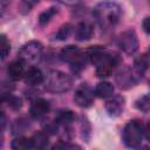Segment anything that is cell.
I'll list each match as a JSON object with an SVG mask.
<instances>
[{
    "instance_id": "cell-31",
    "label": "cell",
    "mask_w": 150,
    "mask_h": 150,
    "mask_svg": "<svg viewBox=\"0 0 150 150\" xmlns=\"http://www.w3.org/2000/svg\"><path fill=\"white\" fill-rule=\"evenodd\" d=\"M5 127H6V115H5V112L2 111V112H1V129H2V131H4Z\"/></svg>"
},
{
    "instance_id": "cell-23",
    "label": "cell",
    "mask_w": 150,
    "mask_h": 150,
    "mask_svg": "<svg viewBox=\"0 0 150 150\" xmlns=\"http://www.w3.org/2000/svg\"><path fill=\"white\" fill-rule=\"evenodd\" d=\"M136 108L141 111H144V112L150 111V94L139 97L136 101Z\"/></svg>"
},
{
    "instance_id": "cell-30",
    "label": "cell",
    "mask_w": 150,
    "mask_h": 150,
    "mask_svg": "<svg viewBox=\"0 0 150 150\" xmlns=\"http://www.w3.org/2000/svg\"><path fill=\"white\" fill-rule=\"evenodd\" d=\"M11 0H0V4H1V14H4V12L6 11L7 6L9 5Z\"/></svg>"
},
{
    "instance_id": "cell-26",
    "label": "cell",
    "mask_w": 150,
    "mask_h": 150,
    "mask_svg": "<svg viewBox=\"0 0 150 150\" xmlns=\"http://www.w3.org/2000/svg\"><path fill=\"white\" fill-rule=\"evenodd\" d=\"M75 148H80V146L76 145V144L64 142V141H60V143H57L53 146V149H75Z\"/></svg>"
},
{
    "instance_id": "cell-22",
    "label": "cell",
    "mask_w": 150,
    "mask_h": 150,
    "mask_svg": "<svg viewBox=\"0 0 150 150\" xmlns=\"http://www.w3.org/2000/svg\"><path fill=\"white\" fill-rule=\"evenodd\" d=\"M57 13V7H50L46 11H43L40 15H39V23L40 25H46L50 21V19Z\"/></svg>"
},
{
    "instance_id": "cell-28",
    "label": "cell",
    "mask_w": 150,
    "mask_h": 150,
    "mask_svg": "<svg viewBox=\"0 0 150 150\" xmlns=\"http://www.w3.org/2000/svg\"><path fill=\"white\" fill-rule=\"evenodd\" d=\"M142 28L146 34H150V16L145 18L142 22Z\"/></svg>"
},
{
    "instance_id": "cell-27",
    "label": "cell",
    "mask_w": 150,
    "mask_h": 150,
    "mask_svg": "<svg viewBox=\"0 0 150 150\" xmlns=\"http://www.w3.org/2000/svg\"><path fill=\"white\" fill-rule=\"evenodd\" d=\"M52 1H56L59 4L67 5V6H76L81 2V0H52Z\"/></svg>"
},
{
    "instance_id": "cell-10",
    "label": "cell",
    "mask_w": 150,
    "mask_h": 150,
    "mask_svg": "<svg viewBox=\"0 0 150 150\" xmlns=\"http://www.w3.org/2000/svg\"><path fill=\"white\" fill-rule=\"evenodd\" d=\"M124 105H125V100L122 95H112L107 100L104 108L109 116L118 117L120 115H122L124 110Z\"/></svg>"
},
{
    "instance_id": "cell-14",
    "label": "cell",
    "mask_w": 150,
    "mask_h": 150,
    "mask_svg": "<svg viewBox=\"0 0 150 150\" xmlns=\"http://www.w3.org/2000/svg\"><path fill=\"white\" fill-rule=\"evenodd\" d=\"M25 82L28 86H39L45 82V75L38 67H29L25 74Z\"/></svg>"
},
{
    "instance_id": "cell-6",
    "label": "cell",
    "mask_w": 150,
    "mask_h": 150,
    "mask_svg": "<svg viewBox=\"0 0 150 150\" xmlns=\"http://www.w3.org/2000/svg\"><path fill=\"white\" fill-rule=\"evenodd\" d=\"M43 47L39 41H28L18 52V57L25 63H35L42 56Z\"/></svg>"
},
{
    "instance_id": "cell-4",
    "label": "cell",
    "mask_w": 150,
    "mask_h": 150,
    "mask_svg": "<svg viewBox=\"0 0 150 150\" xmlns=\"http://www.w3.org/2000/svg\"><path fill=\"white\" fill-rule=\"evenodd\" d=\"M143 137H144V127L137 120L129 121L122 130V141L124 145L128 148H132V149L138 148L143 141Z\"/></svg>"
},
{
    "instance_id": "cell-11",
    "label": "cell",
    "mask_w": 150,
    "mask_h": 150,
    "mask_svg": "<svg viewBox=\"0 0 150 150\" xmlns=\"http://www.w3.org/2000/svg\"><path fill=\"white\" fill-rule=\"evenodd\" d=\"M50 111V103L45 98H35L30 104V116L35 120H41Z\"/></svg>"
},
{
    "instance_id": "cell-19",
    "label": "cell",
    "mask_w": 150,
    "mask_h": 150,
    "mask_svg": "<svg viewBox=\"0 0 150 150\" xmlns=\"http://www.w3.org/2000/svg\"><path fill=\"white\" fill-rule=\"evenodd\" d=\"M1 102L4 104H6L7 107H9L11 109L13 110H18L21 108L22 105V102H21V98L12 95V94H7V95H2L1 96Z\"/></svg>"
},
{
    "instance_id": "cell-5",
    "label": "cell",
    "mask_w": 150,
    "mask_h": 150,
    "mask_svg": "<svg viewBox=\"0 0 150 150\" xmlns=\"http://www.w3.org/2000/svg\"><path fill=\"white\" fill-rule=\"evenodd\" d=\"M87 57H88L87 53H84L82 49H80L79 47L73 46V45L66 46L60 52V59L63 62H67L68 64H70L75 70L84 68Z\"/></svg>"
},
{
    "instance_id": "cell-7",
    "label": "cell",
    "mask_w": 150,
    "mask_h": 150,
    "mask_svg": "<svg viewBox=\"0 0 150 150\" xmlns=\"http://www.w3.org/2000/svg\"><path fill=\"white\" fill-rule=\"evenodd\" d=\"M118 47L128 55H132L138 50L139 42L137 34L132 29L124 30L120 36H118Z\"/></svg>"
},
{
    "instance_id": "cell-29",
    "label": "cell",
    "mask_w": 150,
    "mask_h": 150,
    "mask_svg": "<svg viewBox=\"0 0 150 150\" xmlns=\"http://www.w3.org/2000/svg\"><path fill=\"white\" fill-rule=\"evenodd\" d=\"M144 137L150 143V121L144 125Z\"/></svg>"
},
{
    "instance_id": "cell-8",
    "label": "cell",
    "mask_w": 150,
    "mask_h": 150,
    "mask_svg": "<svg viewBox=\"0 0 150 150\" xmlns=\"http://www.w3.org/2000/svg\"><path fill=\"white\" fill-rule=\"evenodd\" d=\"M94 96H95L94 89H91L87 83H82L75 90L74 102L81 108H88L93 104Z\"/></svg>"
},
{
    "instance_id": "cell-24",
    "label": "cell",
    "mask_w": 150,
    "mask_h": 150,
    "mask_svg": "<svg viewBox=\"0 0 150 150\" xmlns=\"http://www.w3.org/2000/svg\"><path fill=\"white\" fill-rule=\"evenodd\" d=\"M9 50H11V45H9V41L7 40V38L2 34L0 36V52H1V60H5L8 54H9Z\"/></svg>"
},
{
    "instance_id": "cell-9",
    "label": "cell",
    "mask_w": 150,
    "mask_h": 150,
    "mask_svg": "<svg viewBox=\"0 0 150 150\" xmlns=\"http://www.w3.org/2000/svg\"><path fill=\"white\" fill-rule=\"evenodd\" d=\"M115 79H116V83L122 89H128V88L135 86L139 81L138 76L135 74V71L132 70V68H128V67L121 69L116 74V77Z\"/></svg>"
},
{
    "instance_id": "cell-13",
    "label": "cell",
    "mask_w": 150,
    "mask_h": 150,
    "mask_svg": "<svg viewBox=\"0 0 150 150\" xmlns=\"http://www.w3.org/2000/svg\"><path fill=\"white\" fill-rule=\"evenodd\" d=\"M25 62L20 59L12 61L7 66V75L12 81H18L22 77H25L26 69H25Z\"/></svg>"
},
{
    "instance_id": "cell-21",
    "label": "cell",
    "mask_w": 150,
    "mask_h": 150,
    "mask_svg": "<svg viewBox=\"0 0 150 150\" xmlns=\"http://www.w3.org/2000/svg\"><path fill=\"white\" fill-rule=\"evenodd\" d=\"M71 32H73V26H71L70 23H64V25H62V26L59 28V30L56 32L55 39H56V40H60V41L67 40V39L69 38V35L71 34Z\"/></svg>"
},
{
    "instance_id": "cell-3",
    "label": "cell",
    "mask_w": 150,
    "mask_h": 150,
    "mask_svg": "<svg viewBox=\"0 0 150 150\" xmlns=\"http://www.w3.org/2000/svg\"><path fill=\"white\" fill-rule=\"evenodd\" d=\"M43 84L47 91L54 94H62L70 90L73 86V80L68 74L61 70H50L47 76H45Z\"/></svg>"
},
{
    "instance_id": "cell-16",
    "label": "cell",
    "mask_w": 150,
    "mask_h": 150,
    "mask_svg": "<svg viewBox=\"0 0 150 150\" xmlns=\"http://www.w3.org/2000/svg\"><path fill=\"white\" fill-rule=\"evenodd\" d=\"M94 93H95V96H97L100 98H109L114 95V86L107 81L98 82L95 86Z\"/></svg>"
},
{
    "instance_id": "cell-15",
    "label": "cell",
    "mask_w": 150,
    "mask_h": 150,
    "mask_svg": "<svg viewBox=\"0 0 150 150\" xmlns=\"http://www.w3.org/2000/svg\"><path fill=\"white\" fill-rule=\"evenodd\" d=\"M74 120H75V115L71 110H60L54 118L55 123L63 129H68L74 122Z\"/></svg>"
},
{
    "instance_id": "cell-12",
    "label": "cell",
    "mask_w": 150,
    "mask_h": 150,
    "mask_svg": "<svg viewBox=\"0 0 150 150\" xmlns=\"http://www.w3.org/2000/svg\"><path fill=\"white\" fill-rule=\"evenodd\" d=\"M94 33V26L89 21H81L76 25L74 35L77 41H87L93 36Z\"/></svg>"
},
{
    "instance_id": "cell-20",
    "label": "cell",
    "mask_w": 150,
    "mask_h": 150,
    "mask_svg": "<svg viewBox=\"0 0 150 150\" xmlns=\"http://www.w3.org/2000/svg\"><path fill=\"white\" fill-rule=\"evenodd\" d=\"M28 127H29V122L25 117H20V118H18V120H15L13 122V124H12V134L19 136L20 134L25 132Z\"/></svg>"
},
{
    "instance_id": "cell-2",
    "label": "cell",
    "mask_w": 150,
    "mask_h": 150,
    "mask_svg": "<svg viewBox=\"0 0 150 150\" xmlns=\"http://www.w3.org/2000/svg\"><path fill=\"white\" fill-rule=\"evenodd\" d=\"M122 15L121 6L111 0L98 2L93 9V16L100 27L108 29L117 25Z\"/></svg>"
},
{
    "instance_id": "cell-17",
    "label": "cell",
    "mask_w": 150,
    "mask_h": 150,
    "mask_svg": "<svg viewBox=\"0 0 150 150\" xmlns=\"http://www.w3.org/2000/svg\"><path fill=\"white\" fill-rule=\"evenodd\" d=\"M32 145L34 149H45L48 145V132L47 131H36L30 137Z\"/></svg>"
},
{
    "instance_id": "cell-1",
    "label": "cell",
    "mask_w": 150,
    "mask_h": 150,
    "mask_svg": "<svg viewBox=\"0 0 150 150\" xmlns=\"http://www.w3.org/2000/svg\"><path fill=\"white\" fill-rule=\"evenodd\" d=\"M87 56L95 66L96 75L102 79L111 75L121 62V59L116 54L109 53L100 46L89 48L87 50Z\"/></svg>"
},
{
    "instance_id": "cell-25",
    "label": "cell",
    "mask_w": 150,
    "mask_h": 150,
    "mask_svg": "<svg viewBox=\"0 0 150 150\" xmlns=\"http://www.w3.org/2000/svg\"><path fill=\"white\" fill-rule=\"evenodd\" d=\"M40 0H21V9H25V12H29L33 6H35Z\"/></svg>"
},
{
    "instance_id": "cell-18",
    "label": "cell",
    "mask_w": 150,
    "mask_h": 150,
    "mask_svg": "<svg viewBox=\"0 0 150 150\" xmlns=\"http://www.w3.org/2000/svg\"><path fill=\"white\" fill-rule=\"evenodd\" d=\"M11 146L14 150H27L33 148L30 138H27L23 136H18L16 138H14L11 143Z\"/></svg>"
}]
</instances>
